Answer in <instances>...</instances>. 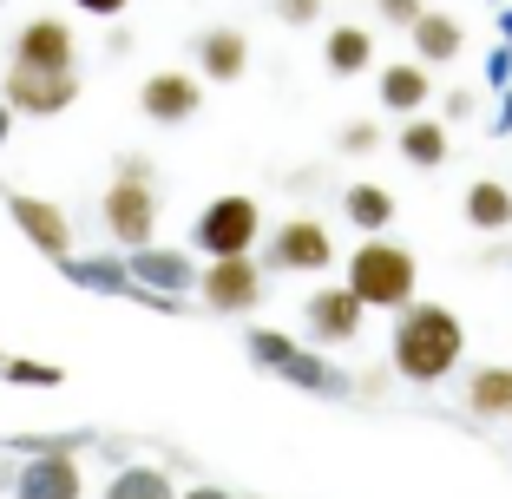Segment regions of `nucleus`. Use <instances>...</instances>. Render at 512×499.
<instances>
[{
    "instance_id": "obj_23",
    "label": "nucleus",
    "mask_w": 512,
    "mask_h": 499,
    "mask_svg": "<svg viewBox=\"0 0 512 499\" xmlns=\"http://www.w3.org/2000/svg\"><path fill=\"white\" fill-rule=\"evenodd\" d=\"M276 14H283L289 27H309V20L322 14V0H276Z\"/></svg>"
},
{
    "instance_id": "obj_27",
    "label": "nucleus",
    "mask_w": 512,
    "mask_h": 499,
    "mask_svg": "<svg viewBox=\"0 0 512 499\" xmlns=\"http://www.w3.org/2000/svg\"><path fill=\"white\" fill-rule=\"evenodd\" d=\"M0 138H7V99H0Z\"/></svg>"
},
{
    "instance_id": "obj_3",
    "label": "nucleus",
    "mask_w": 512,
    "mask_h": 499,
    "mask_svg": "<svg viewBox=\"0 0 512 499\" xmlns=\"http://www.w3.org/2000/svg\"><path fill=\"white\" fill-rule=\"evenodd\" d=\"M106 224H112V237H119L125 250L151 243V230H158V197H151V184H145L138 165H125L119 184L106 191Z\"/></svg>"
},
{
    "instance_id": "obj_21",
    "label": "nucleus",
    "mask_w": 512,
    "mask_h": 499,
    "mask_svg": "<svg viewBox=\"0 0 512 499\" xmlns=\"http://www.w3.org/2000/svg\"><path fill=\"white\" fill-rule=\"evenodd\" d=\"M401 152L414 158L421 171H434L440 158H447V132H440V125H427V119H414V125L401 132Z\"/></svg>"
},
{
    "instance_id": "obj_4",
    "label": "nucleus",
    "mask_w": 512,
    "mask_h": 499,
    "mask_svg": "<svg viewBox=\"0 0 512 499\" xmlns=\"http://www.w3.org/2000/svg\"><path fill=\"white\" fill-rule=\"evenodd\" d=\"M0 99H7V112H33V119H53V112H66L79 99V79L73 66L66 73H40V66H7V86H0Z\"/></svg>"
},
{
    "instance_id": "obj_10",
    "label": "nucleus",
    "mask_w": 512,
    "mask_h": 499,
    "mask_svg": "<svg viewBox=\"0 0 512 499\" xmlns=\"http://www.w3.org/2000/svg\"><path fill=\"white\" fill-rule=\"evenodd\" d=\"M14 493L20 499H79L73 454H40V460H27V467H20V480H14Z\"/></svg>"
},
{
    "instance_id": "obj_14",
    "label": "nucleus",
    "mask_w": 512,
    "mask_h": 499,
    "mask_svg": "<svg viewBox=\"0 0 512 499\" xmlns=\"http://www.w3.org/2000/svg\"><path fill=\"white\" fill-rule=\"evenodd\" d=\"M407 27H414V53H421V60H453V53L467 46V33H460L453 14H427V7H421Z\"/></svg>"
},
{
    "instance_id": "obj_24",
    "label": "nucleus",
    "mask_w": 512,
    "mask_h": 499,
    "mask_svg": "<svg viewBox=\"0 0 512 499\" xmlns=\"http://www.w3.org/2000/svg\"><path fill=\"white\" fill-rule=\"evenodd\" d=\"M381 7V20H394V27H407V20L421 14V0H375Z\"/></svg>"
},
{
    "instance_id": "obj_11",
    "label": "nucleus",
    "mask_w": 512,
    "mask_h": 499,
    "mask_svg": "<svg viewBox=\"0 0 512 499\" xmlns=\"http://www.w3.org/2000/svg\"><path fill=\"white\" fill-rule=\"evenodd\" d=\"M7 204H14V224L40 243L46 257H66V250H73V230H66L60 204H46V197H7Z\"/></svg>"
},
{
    "instance_id": "obj_16",
    "label": "nucleus",
    "mask_w": 512,
    "mask_h": 499,
    "mask_svg": "<svg viewBox=\"0 0 512 499\" xmlns=\"http://www.w3.org/2000/svg\"><path fill=\"white\" fill-rule=\"evenodd\" d=\"M473 414H486V421H499V414H512V368H480L467 388Z\"/></svg>"
},
{
    "instance_id": "obj_5",
    "label": "nucleus",
    "mask_w": 512,
    "mask_h": 499,
    "mask_svg": "<svg viewBox=\"0 0 512 499\" xmlns=\"http://www.w3.org/2000/svg\"><path fill=\"white\" fill-rule=\"evenodd\" d=\"M256 224H263V217H256V197H217L211 211L197 217V243H204V250H211V257H243V250H250L256 243Z\"/></svg>"
},
{
    "instance_id": "obj_18",
    "label": "nucleus",
    "mask_w": 512,
    "mask_h": 499,
    "mask_svg": "<svg viewBox=\"0 0 512 499\" xmlns=\"http://www.w3.org/2000/svg\"><path fill=\"white\" fill-rule=\"evenodd\" d=\"M132 270H138V283H158V289H184L191 283V263L171 257V250H151V243H138Z\"/></svg>"
},
{
    "instance_id": "obj_28",
    "label": "nucleus",
    "mask_w": 512,
    "mask_h": 499,
    "mask_svg": "<svg viewBox=\"0 0 512 499\" xmlns=\"http://www.w3.org/2000/svg\"><path fill=\"white\" fill-rule=\"evenodd\" d=\"M191 499H224V493H191Z\"/></svg>"
},
{
    "instance_id": "obj_6",
    "label": "nucleus",
    "mask_w": 512,
    "mask_h": 499,
    "mask_svg": "<svg viewBox=\"0 0 512 499\" xmlns=\"http://www.w3.org/2000/svg\"><path fill=\"white\" fill-rule=\"evenodd\" d=\"M197 289H204V303H211V309L243 316V309H256V296H263V276H256L250 250H243V257H211V270L197 276Z\"/></svg>"
},
{
    "instance_id": "obj_13",
    "label": "nucleus",
    "mask_w": 512,
    "mask_h": 499,
    "mask_svg": "<svg viewBox=\"0 0 512 499\" xmlns=\"http://www.w3.org/2000/svg\"><path fill=\"white\" fill-rule=\"evenodd\" d=\"M197 66H204V79H243V66H250V40H243L237 27H211L204 40H197Z\"/></svg>"
},
{
    "instance_id": "obj_20",
    "label": "nucleus",
    "mask_w": 512,
    "mask_h": 499,
    "mask_svg": "<svg viewBox=\"0 0 512 499\" xmlns=\"http://www.w3.org/2000/svg\"><path fill=\"white\" fill-rule=\"evenodd\" d=\"M342 204H348V217H355L362 230H388V217H394V197L381 191V184H355Z\"/></svg>"
},
{
    "instance_id": "obj_25",
    "label": "nucleus",
    "mask_w": 512,
    "mask_h": 499,
    "mask_svg": "<svg viewBox=\"0 0 512 499\" xmlns=\"http://www.w3.org/2000/svg\"><path fill=\"white\" fill-rule=\"evenodd\" d=\"M375 138H381V132H375V125L362 119V125H348V132H342V145H348V152H368V145H375Z\"/></svg>"
},
{
    "instance_id": "obj_26",
    "label": "nucleus",
    "mask_w": 512,
    "mask_h": 499,
    "mask_svg": "<svg viewBox=\"0 0 512 499\" xmlns=\"http://www.w3.org/2000/svg\"><path fill=\"white\" fill-rule=\"evenodd\" d=\"M73 7H79V14H99V20H106V14H125L132 0H73Z\"/></svg>"
},
{
    "instance_id": "obj_17",
    "label": "nucleus",
    "mask_w": 512,
    "mask_h": 499,
    "mask_svg": "<svg viewBox=\"0 0 512 499\" xmlns=\"http://www.w3.org/2000/svg\"><path fill=\"white\" fill-rule=\"evenodd\" d=\"M467 217L480 230H506L512 224V191H506V184H493V178H480L467 191Z\"/></svg>"
},
{
    "instance_id": "obj_7",
    "label": "nucleus",
    "mask_w": 512,
    "mask_h": 499,
    "mask_svg": "<svg viewBox=\"0 0 512 499\" xmlns=\"http://www.w3.org/2000/svg\"><path fill=\"white\" fill-rule=\"evenodd\" d=\"M270 263L276 270H329L335 250H329V230L309 224V217H296V224H283L270 237Z\"/></svg>"
},
{
    "instance_id": "obj_12",
    "label": "nucleus",
    "mask_w": 512,
    "mask_h": 499,
    "mask_svg": "<svg viewBox=\"0 0 512 499\" xmlns=\"http://www.w3.org/2000/svg\"><path fill=\"white\" fill-rule=\"evenodd\" d=\"M309 329L322 335V342H348V335L362 329V296L355 289H322V296H309Z\"/></svg>"
},
{
    "instance_id": "obj_19",
    "label": "nucleus",
    "mask_w": 512,
    "mask_h": 499,
    "mask_svg": "<svg viewBox=\"0 0 512 499\" xmlns=\"http://www.w3.org/2000/svg\"><path fill=\"white\" fill-rule=\"evenodd\" d=\"M368 60H375V40H368L362 27H335L329 33V73H362Z\"/></svg>"
},
{
    "instance_id": "obj_22",
    "label": "nucleus",
    "mask_w": 512,
    "mask_h": 499,
    "mask_svg": "<svg viewBox=\"0 0 512 499\" xmlns=\"http://www.w3.org/2000/svg\"><path fill=\"white\" fill-rule=\"evenodd\" d=\"M106 499H171V480L158 467H132V473H119V480H112Z\"/></svg>"
},
{
    "instance_id": "obj_2",
    "label": "nucleus",
    "mask_w": 512,
    "mask_h": 499,
    "mask_svg": "<svg viewBox=\"0 0 512 499\" xmlns=\"http://www.w3.org/2000/svg\"><path fill=\"white\" fill-rule=\"evenodd\" d=\"M348 289L362 296V309H401L407 296H414V257L388 237L362 243V250L348 257Z\"/></svg>"
},
{
    "instance_id": "obj_1",
    "label": "nucleus",
    "mask_w": 512,
    "mask_h": 499,
    "mask_svg": "<svg viewBox=\"0 0 512 499\" xmlns=\"http://www.w3.org/2000/svg\"><path fill=\"white\" fill-rule=\"evenodd\" d=\"M467 348V329L460 316L440 303H401V322H394V368L407 381H440Z\"/></svg>"
},
{
    "instance_id": "obj_8",
    "label": "nucleus",
    "mask_w": 512,
    "mask_h": 499,
    "mask_svg": "<svg viewBox=\"0 0 512 499\" xmlns=\"http://www.w3.org/2000/svg\"><path fill=\"white\" fill-rule=\"evenodd\" d=\"M14 66L66 73V66H73V27H66V20H27L20 40H14Z\"/></svg>"
},
{
    "instance_id": "obj_15",
    "label": "nucleus",
    "mask_w": 512,
    "mask_h": 499,
    "mask_svg": "<svg viewBox=\"0 0 512 499\" xmlns=\"http://www.w3.org/2000/svg\"><path fill=\"white\" fill-rule=\"evenodd\" d=\"M381 106L388 112H421L427 106V66H388V73H381Z\"/></svg>"
},
{
    "instance_id": "obj_9",
    "label": "nucleus",
    "mask_w": 512,
    "mask_h": 499,
    "mask_svg": "<svg viewBox=\"0 0 512 499\" xmlns=\"http://www.w3.org/2000/svg\"><path fill=\"white\" fill-rule=\"evenodd\" d=\"M138 106H145V119H158V125H184L197 112V79L191 73H151L145 92H138Z\"/></svg>"
}]
</instances>
